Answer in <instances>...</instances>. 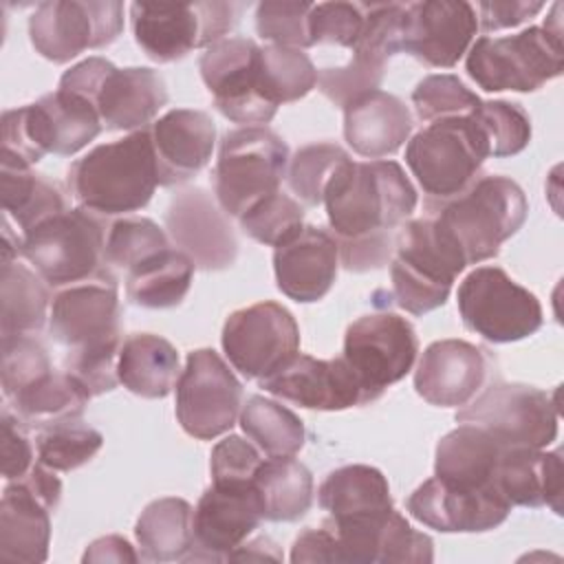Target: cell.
Listing matches in <instances>:
<instances>
[{
  "label": "cell",
  "instance_id": "1",
  "mask_svg": "<svg viewBox=\"0 0 564 564\" xmlns=\"http://www.w3.org/2000/svg\"><path fill=\"white\" fill-rule=\"evenodd\" d=\"M324 207L337 245L394 238L416 207V189L397 161L348 159L326 185Z\"/></svg>",
  "mask_w": 564,
  "mask_h": 564
},
{
  "label": "cell",
  "instance_id": "2",
  "mask_svg": "<svg viewBox=\"0 0 564 564\" xmlns=\"http://www.w3.org/2000/svg\"><path fill=\"white\" fill-rule=\"evenodd\" d=\"M66 183L79 207L101 218L145 207L159 185L150 128L95 145L70 163Z\"/></svg>",
  "mask_w": 564,
  "mask_h": 564
},
{
  "label": "cell",
  "instance_id": "3",
  "mask_svg": "<svg viewBox=\"0 0 564 564\" xmlns=\"http://www.w3.org/2000/svg\"><path fill=\"white\" fill-rule=\"evenodd\" d=\"M562 4L555 2L542 26H529L516 35L478 37L465 59L467 75L487 93H533L564 70Z\"/></svg>",
  "mask_w": 564,
  "mask_h": 564
},
{
  "label": "cell",
  "instance_id": "4",
  "mask_svg": "<svg viewBox=\"0 0 564 564\" xmlns=\"http://www.w3.org/2000/svg\"><path fill=\"white\" fill-rule=\"evenodd\" d=\"M529 203L522 187L509 176H480L465 194L434 209L436 225L458 247L467 264L496 258L524 225Z\"/></svg>",
  "mask_w": 564,
  "mask_h": 564
},
{
  "label": "cell",
  "instance_id": "5",
  "mask_svg": "<svg viewBox=\"0 0 564 564\" xmlns=\"http://www.w3.org/2000/svg\"><path fill=\"white\" fill-rule=\"evenodd\" d=\"M467 267L458 247L434 218L403 223L394 234L390 280L397 306L412 315H425L443 306L452 284Z\"/></svg>",
  "mask_w": 564,
  "mask_h": 564
},
{
  "label": "cell",
  "instance_id": "6",
  "mask_svg": "<svg viewBox=\"0 0 564 564\" xmlns=\"http://www.w3.org/2000/svg\"><path fill=\"white\" fill-rule=\"evenodd\" d=\"M485 159L487 143L469 115L432 121L405 145V163L425 194L427 209L465 194L480 178Z\"/></svg>",
  "mask_w": 564,
  "mask_h": 564
},
{
  "label": "cell",
  "instance_id": "7",
  "mask_svg": "<svg viewBox=\"0 0 564 564\" xmlns=\"http://www.w3.org/2000/svg\"><path fill=\"white\" fill-rule=\"evenodd\" d=\"M57 88L88 99L108 130H143L167 104V88L156 70L117 68L106 57H88L70 66Z\"/></svg>",
  "mask_w": 564,
  "mask_h": 564
},
{
  "label": "cell",
  "instance_id": "8",
  "mask_svg": "<svg viewBox=\"0 0 564 564\" xmlns=\"http://www.w3.org/2000/svg\"><path fill=\"white\" fill-rule=\"evenodd\" d=\"M289 148L267 126L229 130L214 167V194L227 216L240 218L262 198L280 192L286 176Z\"/></svg>",
  "mask_w": 564,
  "mask_h": 564
},
{
  "label": "cell",
  "instance_id": "9",
  "mask_svg": "<svg viewBox=\"0 0 564 564\" xmlns=\"http://www.w3.org/2000/svg\"><path fill=\"white\" fill-rule=\"evenodd\" d=\"M20 256L53 289L84 282L108 267L101 216L64 209L20 238Z\"/></svg>",
  "mask_w": 564,
  "mask_h": 564
},
{
  "label": "cell",
  "instance_id": "10",
  "mask_svg": "<svg viewBox=\"0 0 564 564\" xmlns=\"http://www.w3.org/2000/svg\"><path fill=\"white\" fill-rule=\"evenodd\" d=\"M231 2H132L130 26L143 53L159 62L183 59L194 48H207L225 37L238 22Z\"/></svg>",
  "mask_w": 564,
  "mask_h": 564
},
{
  "label": "cell",
  "instance_id": "11",
  "mask_svg": "<svg viewBox=\"0 0 564 564\" xmlns=\"http://www.w3.org/2000/svg\"><path fill=\"white\" fill-rule=\"evenodd\" d=\"M458 313L471 333L491 344H511L540 330V300L500 267H478L458 286Z\"/></svg>",
  "mask_w": 564,
  "mask_h": 564
},
{
  "label": "cell",
  "instance_id": "12",
  "mask_svg": "<svg viewBox=\"0 0 564 564\" xmlns=\"http://www.w3.org/2000/svg\"><path fill=\"white\" fill-rule=\"evenodd\" d=\"M456 423L487 430L505 449H544L557 436V401L535 386L498 381L458 408Z\"/></svg>",
  "mask_w": 564,
  "mask_h": 564
},
{
  "label": "cell",
  "instance_id": "13",
  "mask_svg": "<svg viewBox=\"0 0 564 564\" xmlns=\"http://www.w3.org/2000/svg\"><path fill=\"white\" fill-rule=\"evenodd\" d=\"M419 339L412 324L390 311L361 315L344 335L341 359L355 372L366 403L401 381L414 366Z\"/></svg>",
  "mask_w": 564,
  "mask_h": 564
},
{
  "label": "cell",
  "instance_id": "14",
  "mask_svg": "<svg viewBox=\"0 0 564 564\" xmlns=\"http://www.w3.org/2000/svg\"><path fill=\"white\" fill-rule=\"evenodd\" d=\"M121 31L123 4L112 0H46L29 18L33 48L55 64L108 46Z\"/></svg>",
  "mask_w": 564,
  "mask_h": 564
},
{
  "label": "cell",
  "instance_id": "15",
  "mask_svg": "<svg viewBox=\"0 0 564 564\" xmlns=\"http://www.w3.org/2000/svg\"><path fill=\"white\" fill-rule=\"evenodd\" d=\"M242 410V386L212 348L187 352L185 368L176 381V419L181 427L198 438L212 441L229 432Z\"/></svg>",
  "mask_w": 564,
  "mask_h": 564
},
{
  "label": "cell",
  "instance_id": "16",
  "mask_svg": "<svg viewBox=\"0 0 564 564\" xmlns=\"http://www.w3.org/2000/svg\"><path fill=\"white\" fill-rule=\"evenodd\" d=\"M62 498L55 469L35 463L22 478L9 480L0 500V557L44 562L51 542V513Z\"/></svg>",
  "mask_w": 564,
  "mask_h": 564
},
{
  "label": "cell",
  "instance_id": "17",
  "mask_svg": "<svg viewBox=\"0 0 564 564\" xmlns=\"http://www.w3.org/2000/svg\"><path fill=\"white\" fill-rule=\"evenodd\" d=\"M223 350L247 379H264L300 352V328L289 308L258 302L234 311L223 326Z\"/></svg>",
  "mask_w": 564,
  "mask_h": 564
},
{
  "label": "cell",
  "instance_id": "18",
  "mask_svg": "<svg viewBox=\"0 0 564 564\" xmlns=\"http://www.w3.org/2000/svg\"><path fill=\"white\" fill-rule=\"evenodd\" d=\"M258 59L260 46L249 37H225L207 46L198 59L214 106L234 123L267 126L278 112L260 90Z\"/></svg>",
  "mask_w": 564,
  "mask_h": 564
},
{
  "label": "cell",
  "instance_id": "19",
  "mask_svg": "<svg viewBox=\"0 0 564 564\" xmlns=\"http://www.w3.org/2000/svg\"><path fill=\"white\" fill-rule=\"evenodd\" d=\"M48 328L66 350L121 341L119 291L110 267L84 282L59 289L51 302Z\"/></svg>",
  "mask_w": 564,
  "mask_h": 564
},
{
  "label": "cell",
  "instance_id": "20",
  "mask_svg": "<svg viewBox=\"0 0 564 564\" xmlns=\"http://www.w3.org/2000/svg\"><path fill=\"white\" fill-rule=\"evenodd\" d=\"M165 229L196 269L223 271L238 258V238L218 200L203 187L176 192L165 209Z\"/></svg>",
  "mask_w": 564,
  "mask_h": 564
},
{
  "label": "cell",
  "instance_id": "21",
  "mask_svg": "<svg viewBox=\"0 0 564 564\" xmlns=\"http://www.w3.org/2000/svg\"><path fill=\"white\" fill-rule=\"evenodd\" d=\"M476 31V9L465 0L405 2L401 51L427 66L452 68L469 51Z\"/></svg>",
  "mask_w": 564,
  "mask_h": 564
},
{
  "label": "cell",
  "instance_id": "22",
  "mask_svg": "<svg viewBox=\"0 0 564 564\" xmlns=\"http://www.w3.org/2000/svg\"><path fill=\"white\" fill-rule=\"evenodd\" d=\"M258 383L264 392L306 410L339 412L352 405H366L364 390L341 357L317 359L295 352L282 368Z\"/></svg>",
  "mask_w": 564,
  "mask_h": 564
},
{
  "label": "cell",
  "instance_id": "23",
  "mask_svg": "<svg viewBox=\"0 0 564 564\" xmlns=\"http://www.w3.org/2000/svg\"><path fill=\"white\" fill-rule=\"evenodd\" d=\"M408 511L441 533H482L500 527L509 518L511 505L496 487L465 489L434 476L410 494Z\"/></svg>",
  "mask_w": 564,
  "mask_h": 564
},
{
  "label": "cell",
  "instance_id": "24",
  "mask_svg": "<svg viewBox=\"0 0 564 564\" xmlns=\"http://www.w3.org/2000/svg\"><path fill=\"white\" fill-rule=\"evenodd\" d=\"M253 485L207 487L194 507V551L189 560H227L262 522Z\"/></svg>",
  "mask_w": 564,
  "mask_h": 564
},
{
  "label": "cell",
  "instance_id": "25",
  "mask_svg": "<svg viewBox=\"0 0 564 564\" xmlns=\"http://www.w3.org/2000/svg\"><path fill=\"white\" fill-rule=\"evenodd\" d=\"M489 357L465 339L432 341L414 370V390L430 405L463 408L485 386Z\"/></svg>",
  "mask_w": 564,
  "mask_h": 564
},
{
  "label": "cell",
  "instance_id": "26",
  "mask_svg": "<svg viewBox=\"0 0 564 564\" xmlns=\"http://www.w3.org/2000/svg\"><path fill=\"white\" fill-rule=\"evenodd\" d=\"M339 249L330 231L302 225L273 251L278 289L300 304L322 300L335 284Z\"/></svg>",
  "mask_w": 564,
  "mask_h": 564
},
{
  "label": "cell",
  "instance_id": "27",
  "mask_svg": "<svg viewBox=\"0 0 564 564\" xmlns=\"http://www.w3.org/2000/svg\"><path fill=\"white\" fill-rule=\"evenodd\" d=\"M159 185L172 187L196 176L212 159L216 126L205 110L172 108L150 126Z\"/></svg>",
  "mask_w": 564,
  "mask_h": 564
},
{
  "label": "cell",
  "instance_id": "28",
  "mask_svg": "<svg viewBox=\"0 0 564 564\" xmlns=\"http://www.w3.org/2000/svg\"><path fill=\"white\" fill-rule=\"evenodd\" d=\"M562 476L557 449L511 447L498 460L494 485L511 507H549L555 516H562Z\"/></svg>",
  "mask_w": 564,
  "mask_h": 564
},
{
  "label": "cell",
  "instance_id": "29",
  "mask_svg": "<svg viewBox=\"0 0 564 564\" xmlns=\"http://www.w3.org/2000/svg\"><path fill=\"white\" fill-rule=\"evenodd\" d=\"M412 132L410 108L386 90H372L344 108V139L366 159L394 154Z\"/></svg>",
  "mask_w": 564,
  "mask_h": 564
},
{
  "label": "cell",
  "instance_id": "30",
  "mask_svg": "<svg viewBox=\"0 0 564 564\" xmlns=\"http://www.w3.org/2000/svg\"><path fill=\"white\" fill-rule=\"evenodd\" d=\"M502 452L505 447L487 430L458 423L436 445L434 476L465 489L496 487L494 476Z\"/></svg>",
  "mask_w": 564,
  "mask_h": 564
},
{
  "label": "cell",
  "instance_id": "31",
  "mask_svg": "<svg viewBox=\"0 0 564 564\" xmlns=\"http://www.w3.org/2000/svg\"><path fill=\"white\" fill-rule=\"evenodd\" d=\"M119 383L137 397L163 399L181 377V359L176 348L159 335L134 333L119 350Z\"/></svg>",
  "mask_w": 564,
  "mask_h": 564
},
{
  "label": "cell",
  "instance_id": "32",
  "mask_svg": "<svg viewBox=\"0 0 564 564\" xmlns=\"http://www.w3.org/2000/svg\"><path fill=\"white\" fill-rule=\"evenodd\" d=\"M317 500L330 520L377 516L394 509L386 476L370 465L333 469L319 485Z\"/></svg>",
  "mask_w": 564,
  "mask_h": 564
},
{
  "label": "cell",
  "instance_id": "33",
  "mask_svg": "<svg viewBox=\"0 0 564 564\" xmlns=\"http://www.w3.org/2000/svg\"><path fill=\"white\" fill-rule=\"evenodd\" d=\"M134 538L148 562L187 560L194 551L192 505L176 496L152 500L134 524Z\"/></svg>",
  "mask_w": 564,
  "mask_h": 564
},
{
  "label": "cell",
  "instance_id": "34",
  "mask_svg": "<svg viewBox=\"0 0 564 564\" xmlns=\"http://www.w3.org/2000/svg\"><path fill=\"white\" fill-rule=\"evenodd\" d=\"M253 489L262 518L271 522H295L313 505V476L293 456H269L253 476Z\"/></svg>",
  "mask_w": 564,
  "mask_h": 564
},
{
  "label": "cell",
  "instance_id": "35",
  "mask_svg": "<svg viewBox=\"0 0 564 564\" xmlns=\"http://www.w3.org/2000/svg\"><path fill=\"white\" fill-rule=\"evenodd\" d=\"M194 269V262L183 251L167 247L128 269L126 295L143 308L178 306L192 286Z\"/></svg>",
  "mask_w": 564,
  "mask_h": 564
},
{
  "label": "cell",
  "instance_id": "36",
  "mask_svg": "<svg viewBox=\"0 0 564 564\" xmlns=\"http://www.w3.org/2000/svg\"><path fill=\"white\" fill-rule=\"evenodd\" d=\"M93 397L66 370H51L40 381L11 397L13 412L35 430L82 419Z\"/></svg>",
  "mask_w": 564,
  "mask_h": 564
},
{
  "label": "cell",
  "instance_id": "37",
  "mask_svg": "<svg viewBox=\"0 0 564 564\" xmlns=\"http://www.w3.org/2000/svg\"><path fill=\"white\" fill-rule=\"evenodd\" d=\"M48 284L31 271L26 264L15 260H2L0 267V333L20 335L40 330L46 322L51 306Z\"/></svg>",
  "mask_w": 564,
  "mask_h": 564
},
{
  "label": "cell",
  "instance_id": "38",
  "mask_svg": "<svg viewBox=\"0 0 564 564\" xmlns=\"http://www.w3.org/2000/svg\"><path fill=\"white\" fill-rule=\"evenodd\" d=\"M0 203L4 216L11 218L22 238L46 218L68 209L57 183L44 174L22 167H4L0 172Z\"/></svg>",
  "mask_w": 564,
  "mask_h": 564
},
{
  "label": "cell",
  "instance_id": "39",
  "mask_svg": "<svg viewBox=\"0 0 564 564\" xmlns=\"http://www.w3.org/2000/svg\"><path fill=\"white\" fill-rule=\"evenodd\" d=\"M37 108L42 112L51 152L70 156L86 148L104 128L95 106L73 93L55 90L40 97Z\"/></svg>",
  "mask_w": 564,
  "mask_h": 564
},
{
  "label": "cell",
  "instance_id": "40",
  "mask_svg": "<svg viewBox=\"0 0 564 564\" xmlns=\"http://www.w3.org/2000/svg\"><path fill=\"white\" fill-rule=\"evenodd\" d=\"M240 427L267 456H295L306 441L302 419L282 403L253 394L242 403Z\"/></svg>",
  "mask_w": 564,
  "mask_h": 564
},
{
  "label": "cell",
  "instance_id": "41",
  "mask_svg": "<svg viewBox=\"0 0 564 564\" xmlns=\"http://www.w3.org/2000/svg\"><path fill=\"white\" fill-rule=\"evenodd\" d=\"M260 90L275 108L306 97L317 86V68L311 57L291 46H260L258 59Z\"/></svg>",
  "mask_w": 564,
  "mask_h": 564
},
{
  "label": "cell",
  "instance_id": "42",
  "mask_svg": "<svg viewBox=\"0 0 564 564\" xmlns=\"http://www.w3.org/2000/svg\"><path fill=\"white\" fill-rule=\"evenodd\" d=\"M104 445L99 430L86 425L82 419L55 423L37 430L35 449L37 463L55 471H73L86 465Z\"/></svg>",
  "mask_w": 564,
  "mask_h": 564
},
{
  "label": "cell",
  "instance_id": "43",
  "mask_svg": "<svg viewBox=\"0 0 564 564\" xmlns=\"http://www.w3.org/2000/svg\"><path fill=\"white\" fill-rule=\"evenodd\" d=\"M469 117L480 130L487 152L494 159L513 156L531 141V119L520 104L505 99L480 101Z\"/></svg>",
  "mask_w": 564,
  "mask_h": 564
},
{
  "label": "cell",
  "instance_id": "44",
  "mask_svg": "<svg viewBox=\"0 0 564 564\" xmlns=\"http://www.w3.org/2000/svg\"><path fill=\"white\" fill-rule=\"evenodd\" d=\"M348 159V152L335 143H311L300 148L289 159L286 167V183L295 194V200H302L308 207L322 205L326 185Z\"/></svg>",
  "mask_w": 564,
  "mask_h": 564
},
{
  "label": "cell",
  "instance_id": "45",
  "mask_svg": "<svg viewBox=\"0 0 564 564\" xmlns=\"http://www.w3.org/2000/svg\"><path fill=\"white\" fill-rule=\"evenodd\" d=\"M2 139V165L29 170L44 154L51 152L48 134L35 104L4 110L0 123Z\"/></svg>",
  "mask_w": 564,
  "mask_h": 564
},
{
  "label": "cell",
  "instance_id": "46",
  "mask_svg": "<svg viewBox=\"0 0 564 564\" xmlns=\"http://www.w3.org/2000/svg\"><path fill=\"white\" fill-rule=\"evenodd\" d=\"M167 247L170 240L154 220L143 216H123L108 229L106 264L128 271Z\"/></svg>",
  "mask_w": 564,
  "mask_h": 564
},
{
  "label": "cell",
  "instance_id": "47",
  "mask_svg": "<svg viewBox=\"0 0 564 564\" xmlns=\"http://www.w3.org/2000/svg\"><path fill=\"white\" fill-rule=\"evenodd\" d=\"M242 231L260 245L278 247L304 225V207L284 192H275L238 218Z\"/></svg>",
  "mask_w": 564,
  "mask_h": 564
},
{
  "label": "cell",
  "instance_id": "48",
  "mask_svg": "<svg viewBox=\"0 0 564 564\" xmlns=\"http://www.w3.org/2000/svg\"><path fill=\"white\" fill-rule=\"evenodd\" d=\"M412 104L416 117L432 123L449 117H467L480 104V97L471 93L456 75L441 73L427 75L416 84L412 90Z\"/></svg>",
  "mask_w": 564,
  "mask_h": 564
},
{
  "label": "cell",
  "instance_id": "49",
  "mask_svg": "<svg viewBox=\"0 0 564 564\" xmlns=\"http://www.w3.org/2000/svg\"><path fill=\"white\" fill-rule=\"evenodd\" d=\"M386 73V62L352 53V59L346 66L319 68L317 88L319 93L337 108H346L357 97L379 90Z\"/></svg>",
  "mask_w": 564,
  "mask_h": 564
},
{
  "label": "cell",
  "instance_id": "50",
  "mask_svg": "<svg viewBox=\"0 0 564 564\" xmlns=\"http://www.w3.org/2000/svg\"><path fill=\"white\" fill-rule=\"evenodd\" d=\"M53 370L46 348L29 333L2 337V392L7 399L40 381Z\"/></svg>",
  "mask_w": 564,
  "mask_h": 564
},
{
  "label": "cell",
  "instance_id": "51",
  "mask_svg": "<svg viewBox=\"0 0 564 564\" xmlns=\"http://www.w3.org/2000/svg\"><path fill=\"white\" fill-rule=\"evenodd\" d=\"M313 2H291V0H264L256 7V31L262 40L275 46L308 48V15Z\"/></svg>",
  "mask_w": 564,
  "mask_h": 564
},
{
  "label": "cell",
  "instance_id": "52",
  "mask_svg": "<svg viewBox=\"0 0 564 564\" xmlns=\"http://www.w3.org/2000/svg\"><path fill=\"white\" fill-rule=\"evenodd\" d=\"M364 4L359 2H319L308 15L311 44H337L355 48L364 31Z\"/></svg>",
  "mask_w": 564,
  "mask_h": 564
},
{
  "label": "cell",
  "instance_id": "53",
  "mask_svg": "<svg viewBox=\"0 0 564 564\" xmlns=\"http://www.w3.org/2000/svg\"><path fill=\"white\" fill-rule=\"evenodd\" d=\"M121 344L123 341L95 346V348L66 350L64 370L70 377H75L90 397L106 394L115 390V386L119 383L117 361H119Z\"/></svg>",
  "mask_w": 564,
  "mask_h": 564
},
{
  "label": "cell",
  "instance_id": "54",
  "mask_svg": "<svg viewBox=\"0 0 564 564\" xmlns=\"http://www.w3.org/2000/svg\"><path fill=\"white\" fill-rule=\"evenodd\" d=\"M260 449L238 434L218 441L209 456L212 482L216 485H253V476L262 463Z\"/></svg>",
  "mask_w": 564,
  "mask_h": 564
},
{
  "label": "cell",
  "instance_id": "55",
  "mask_svg": "<svg viewBox=\"0 0 564 564\" xmlns=\"http://www.w3.org/2000/svg\"><path fill=\"white\" fill-rule=\"evenodd\" d=\"M0 427H2V436H0L2 476L7 480L22 478L35 465L33 445L26 434L29 425L15 412L4 408L0 416Z\"/></svg>",
  "mask_w": 564,
  "mask_h": 564
},
{
  "label": "cell",
  "instance_id": "56",
  "mask_svg": "<svg viewBox=\"0 0 564 564\" xmlns=\"http://www.w3.org/2000/svg\"><path fill=\"white\" fill-rule=\"evenodd\" d=\"M478 26L482 31H500L509 26H518L544 9V2H527V0H489L478 2Z\"/></svg>",
  "mask_w": 564,
  "mask_h": 564
},
{
  "label": "cell",
  "instance_id": "57",
  "mask_svg": "<svg viewBox=\"0 0 564 564\" xmlns=\"http://www.w3.org/2000/svg\"><path fill=\"white\" fill-rule=\"evenodd\" d=\"M291 562L302 564V562H326V564H337V544L333 531L322 524L319 529H304L291 549Z\"/></svg>",
  "mask_w": 564,
  "mask_h": 564
},
{
  "label": "cell",
  "instance_id": "58",
  "mask_svg": "<svg viewBox=\"0 0 564 564\" xmlns=\"http://www.w3.org/2000/svg\"><path fill=\"white\" fill-rule=\"evenodd\" d=\"M82 562H139V555L126 538L106 535L88 544V549L82 555Z\"/></svg>",
  "mask_w": 564,
  "mask_h": 564
},
{
  "label": "cell",
  "instance_id": "59",
  "mask_svg": "<svg viewBox=\"0 0 564 564\" xmlns=\"http://www.w3.org/2000/svg\"><path fill=\"white\" fill-rule=\"evenodd\" d=\"M227 560H275V562H282L284 555L282 551L278 549V544L269 538H258L249 544H240L238 549H234Z\"/></svg>",
  "mask_w": 564,
  "mask_h": 564
}]
</instances>
